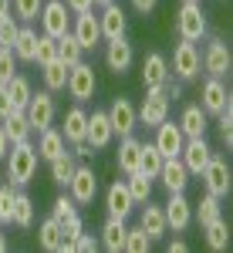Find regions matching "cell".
I'll return each mask as SVG.
<instances>
[{
    "mask_svg": "<svg viewBox=\"0 0 233 253\" xmlns=\"http://www.w3.org/2000/svg\"><path fill=\"white\" fill-rule=\"evenodd\" d=\"M38 172V149L31 142H17L7 152V179L14 186H27Z\"/></svg>",
    "mask_w": 233,
    "mask_h": 253,
    "instance_id": "6da1fadb",
    "label": "cell"
},
{
    "mask_svg": "<svg viewBox=\"0 0 233 253\" xmlns=\"http://www.w3.org/2000/svg\"><path fill=\"white\" fill-rule=\"evenodd\" d=\"M176 31H179V41H189V44H199V41L206 38L203 3H183L179 14H176Z\"/></svg>",
    "mask_w": 233,
    "mask_h": 253,
    "instance_id": "7a4b0ae2",
    "label": "cell"
},
{
    "mask_svg": "<svg viewBox=\"0 0 233 253\" xmlns=\"http://www.w3.org/2000/svg\"><path fill=\"white\" fill-rule=\"evenodd\" d=\"M38 20H41V31H44L47 38H54V41L71 31V10H68L64 0H44Z\"/></svg>",
    "mask_w": 233,
    "mask_h": 253,
    "instance_id": "3957f363",
    "label": "cell"
},
{
    "mask_svg": "<svg viewBox=\"0 0 233 253\" xmlns=\"http://www.w3.org/2000/svg\"><path fill=\"white\" fill-rule=\"evenodd\" d=\"M24 115H27V125L34 128V132H44V128H51L54 125V115H58V105H54V95L44 88V91H34L31 101H27V108H24Z\"/></svg>",
    "mask_w": 233,
    "mask_h": 253,
    "instance_id": "277c9868",
    "label": "cell"
},
{
    "mask_svg": "<svg viewBox=\"0 0 233 253\" xmlns=\"http://www.w3.org/2000/svg\"><path fill=\"white\" fill-rule=\"evenodd\" d=\"M199 68H203L210 78H227L230 68H233V54H230V47H227V41L223 38H210L206 51L199 54Z\"/></svg>",
    "mask_w": 233,
    "mask_h": 253,
    "instance_id": "5b68a950",
    "label": "cell"
},
{
    "mask_svg": "<svg viewBox=\"0 0 233 253\" xmlns=\"http://www.w3.org/2000/svg\"><path fill=\"white\" fill-rule=\"evenodd\" d=\"M199 179H203L206 193L220 196V199H227L230 189H233V175H230V166H227V159H223V156H210V162L203 166Z\"/></svg>",
    "mask_w": 233,
    "mask_h": 253,
    "instance_id": "8992f818",
    "label": "cell"
},
{
    "mask_svg": "<svg viewBox=\"0 0 233 253\" xmlns=\"http://www.w3.org/2000/svg\"><path fill=\"white\" fill-rule=\"evenodd\" d=\"M95 88H98V81H95V71H92V64L78 61V64H71V68H68V84H64V91L75 98L78 105L92 101Z\"/></svg>",
    "mask_w": 233,
    "mask_h": 253,
    "instance_id": "52a82bcc",
    "label": "cell"
},
{
    "mask_svg": "<svg viewBox=\"0 0 233 253\" xmlns=\"http://www.w3.org/2000/svg\"><path fill=\"white\" fill-rule=\"evenodd\" d=\"M136 115H139V125H145V128H155L159 122L169 118V101L162 95V84L145 88V101H142V108H136Z\"/></svg>",
    "mask_w": 233,
    "mask_h": 253,
    "instance_id": "ba28073f",
    "label": "cell"
},
{
    "mask_svg": "<svg viewBox=\"0 0 233 253\" xmlns=\"http://www.w3.org/2000/svg\"><path fill=\"white\" fill-rule=\"evenodd\" d=\"M173 71H176V78L183 81V84L199 78V47H196V44H189V41H179V44H176Z\"/></svg>",
    "mask_w": 233,
    "mask_h": 253,
    "instance_id": "9c48e42d",
    "label": "cell"
},
{
    "mask_svg": "<svg viewBox=\"0 0 233 253\" xmlns=\"http://www.w3.org/2000/svg\"><path fill=\"white\" fill-rule=\"evenodd\" d=\"M64 189H68V196L75 199L78 206H88L98 193V175L92 172L88 166H75V172H71V179H68Z\"/></svg>",
    "mask_w": 233,
    "mask_h": 253,
    "instance_id": "30bf717a",
    "label": "cell"
},
{
    "mask_svg": "<svg viewBox=\"0 0 233 253\" xmlns=\"http://www.w3.org/2000/svg\"><path fill=\"white\" fill-rule=\"evenodd\" d=\"M108 115V122H112V132H115L118 138L122 135H132L139 128V115H136V105L129 101L125 95H118L115 101H112V108L105 112Z\"/></svg>",
    "mask_w": 233,
    "mask_h": 253,
    "instance_id": "8fae6325",
    "label": "cell"
},
{
    "mask_svg": "<svg viewBox=\"0 0 233 253\" xmlns=\"http://www.w3.org/2000/svg\"><path fill=\"white\" fill-rule=\"evenodd\" d=\"M71 34L81 44V51H95L101 44V27H98L95 10H85V14H75L71 17Z\"/></svg>",
    "mask_w": 233,
    "mask_h": 253,
    "instance_id": "7c38bea8",
    "label": "cell"
},
{
    "mask_svg": "<svg viewBox=\"0 0 233 253\" xmlns=\"http://www.w3.org/2000/svg\"><path fill=\"white\" fill-rule=\"evenodd\" d=\"M132 61H136V51H132V44H129L125 34H122V38H112L105 44V68H108L112 75H125V71L132 68Z\"/></svg>",
    "mask_w": 233,
    "mask_h": 253,
    "instance_id": "4fadbf2b",
    "label": "cell"
},
{
    "mask_svg": "<svg viewBox=\"0 0 233 253\" xmlns=\"http://www.w3.org/2000/svg\"><path fill=\"white\" fill-rule=\"evenodd\" d=\"M162 213H166L169 230H173V233H183V230H189V223H193V203L186 199V193H169V203L162 206Z\"/></svg>",
    "mask_w": 233,
    "mask_h": 253,
    "instance_id": "5bb4252c",
    "label": "cell"
},
{
    "mask_svg": "<svg viewBox=\"0 0 233 253\" xmlns=\"http://www.w3.org/2000/svg\"><path fill=\"white\" fill-rule=\"evenodd\" d=\"M105 210H108V216H115V219H129V216H132L136 199L129 193L125 179H115V182L108 186V193H105Z\"/></svg>",
    "mask_w": 233,
    "mask_h": 253,
    "instance_id": "9a60e30c",
    "label": "cell"
},
{
    "mask_svg": "<svg viewBox=\"0 0 233 253\" xmlns=\"http://www.w3.org/2000/svg\"><path fill=\"white\" fill-rule=\"evenodd\" d=\"M183 142H186V135L179 132V125L176 122H159L155 125V138H152V145L162 152V159H173V156H179L183 152Z\"/></svg>",
    "mask_w": 233,
    "mask_h": 253,
    "instance_id": "2e32d148",
    "label": "cell"
},
{
    "mask_svg": "<svg viewBox=\"0 0 233 253\" xmlns=\"http://www.w3.org/2000/svg\"><path fill=\"white\" fill-rule=\"evenodd\" d=\"M210 156H213V149H210V142L203 135L186 138V142H183V152H179V159H183V166L189 169V175L203 172V166L210 162Z\"/></svg>",
    "mask_w": 233,
    "mask_h": 253,
    "instance_id": "e0dca14e",
    "label": "cell"
},
{
    "mask_svg": "<svg viewBox=\"0 0 233 253\" xmlns=\"http://www.w3.org/2000/svg\"><path fill=\"white\" fill-rule=\"evenodd\" d=\"M155 179H162L166 193H186V186H189V169L183 166V159H179V156L162 159V169H159Z\"/></svg>",
    "mask_w": 233,
    "mask_h": 253,
    "instance_id": "ac0fdd59",
    "label": "cell"
},
{
    "mask_svg": "<svg viewBox=\"0 0 233 253\" xmlns=\"http://www.w3.org/2000/svg\"><path fill=\"white\" fill-rule=\"evenodd\" d=\"M203 101H199V108L206 112V115H220L227 105H230V91H227V81L223 78H206L203 84Z\"/></svg>",
    "mask_w": 233,
    "mask_h": 253,
    "instance_id": "d6986e66",
    "label": "cell"
},
{
    "mask_svg": "<svg viewBox=\"0 0 233 253\" xmlns=\"http://www.w3.org/2000/svg\"><path fill=\"white\" fill-rule=\"evenodd\" d=\"M98 27H101V41H112V38H122L125 27H129V17L118 3H105L101 14H98Z\"/></svg>",
    "mask_w": 233,
    "mask_h": 253,
    "instance_id": "ffe728a7",
    "label": "cell"
},
{
    "mask_svg": "<svg viewBox=\"0 0 233 253\" xmlns=\"http://www.w3.org/2000/svg\"><path fill=\"white\" fill-rule=\"evenodd\" d=\"M85 138L92 142V149H108L112 145V138H115V132H112V122H108V115L105 112H92L88 115V128H85Z\"/></svg>",
    "mask_w": 233,
    "mask_h": 253,
    "instance_id": "44dd1931",
    "label": "cell"
},
{
    "mask_svg": "<svg viewBox=\"0 0 233 253\" xmlns=\"http://www.w3.org/2000/svg\"><path fill=\"white\" fill-rule=\"evenodd\" d=\"M139 226L149 233V240H162V236L169 233V223H166L162 206H155L149 199H145V206H142V213H139Z\"/></svg>",
    "mask_w": 233,
    "mask_h": 253,
    "instance_id": "7402d4cb",
    "label": "cell"
},
{
    "mask_svg": "<svg viewBox=\"0 0 233 253\" xmlns=\"http://www.w3.org/2000/svg\"><path fill=\"white\" fill-rule=\"evenodd\" d=\"M169 75H173V71H169V61L162 58L159 51L145 54V61H142V88H159Z\"/></svg>",
    "mask_w": 233,
    "mask_h": 253,
    "instance_id": "603a6c76",
    "label": "cell"
},
{
    "mask_svg": "<svg viewBox=\"0 0 233 253\" xmlns=\"http://www.w3.org/2000/svg\"><path fill=\"white\" fill-rule=\"evenodd\" d=\"M206 118H210V115H206L199 105H186L176 125H179V132H183L186 138H196V135H206V128H210V122H206Z\"/></svg>",
    "mask_w": 233,
    "mask_h": 253,
    "instance_id": "cb8c5ba5",
    "label": "cell"
},
{
    "mask_svg": "<svg viewBox=\"0 0 233 253\" xmlns=\"http://www.w3.org/2000/svg\"><path fill=\"white\" fill-rule=\"evenodd\" d=\"M38 243H41V250H47V253H64V226L54 216H47L38 226Z\"/></svg>",
    "mask_w": 233,
    "mask_h": 253,
    "instance_id": "d4e9b609",
    "label": "cell"
},
{
    "mask_svg": "<svg viewBox=\"0 0 233 253\" xmlns=\"http://www.w3.org/2000/svg\"><path fill=\"white\" fill-rule=\"evenodd\" d=\"M85 128H88V112H85L81 105L68 108V112H64V125H61V135H64V142H68V145L81 142V138H85Z\"/></svg>",
    "mask_w": 233,
    "mask_h": 253,
    "instance_id": "484cf974",
    "label": "cell"
},
{
    "mask_svg": "<svg viewBox=\"0 0 233 253\" xmlns=\"http://www.w3.org/2000/svg\"><path fill=\"white\" fill-rule=\"evenodd\" d=\"M38 159H44V162H51V159H58L61 152H68V142H64V135H61V128H44L41 132V138H38Z\"/></svg>",
    "mask_w": 233,
    "mask_h": 253,
    "instance_id": "4316f807",
    "label": "cell"
},
{
    "mask_svg": "<svg viewBox=\"0 0 233 253\" xmlns=\"http://www.w3.org/2000/svg\"><path fill=\"white\" fill-rule=\"evenodd\" d=\"M0 128H3V135H7L10 145H17V142H31V135H34V128L27 125V115H24V112H10V115L0 122Z\"/></svg>",
    "mask_w": 233,
    "mask_h": 253,
    "instance_id": "83f0119b",
    "label": "cell"
},
{
    "mask_svg": "<svg viewBox=\"0 0 233 253\" xmlns=\"http://www.w3.org/2000/svg\"><path fill=\"white\" fill-rule=\"evenodd\" d=\"M125 230H129V226H125V219L108 216V219H105V226H101V240H98V243H101L108 253H118L122 247H125Z\"/></svg>",
    "mask_w": 233,
    "mask_h": 253,
    "instance_id": "f1b7e54d",
    "label": "cell"
},
{
    "mask_svg": "<svg viewBox=\"0 0 233 253\" xmlns=\"http://www.w3.org/2000/svg\"><path fill=\"white\" fill-rule=\"evenodd\" d=\"M139 145H142V142L136 138V132H132V135H122V142H118V169L125 175L139 169Z\"/></svg>",
    "mask_w": 233,
    "mask_h": 253,
    "instance_id": "f546056e",
    "label": "cell"
},
{
    "mask_svg": "<svg viewBox=\"0 0 233 253\" xmlns=\"http://www.w3.org/2000/svg\"><path fill=\"white\" fill-rule=\"evenodd\" d=\"M203 230H206V247H210L213 253H223L227 247H230V226H227L223 216H216L213 223H206Z\"/></svg>",
    "mask_w": 233,
    "mask_h": 253,
    "instance_id": "4dcf8cb0",
    "label": "cell"
},
{
    "mask_svg": "<svg viewBox=\"0 0 233 253\" xmlns=\"http://www.w3.org/2000/svg\"><path fill=\"white\" fill-rule=\"evenodd\" d=\"M34 47H38V31H34V27H20L17 38H14V44H10L14 58L31 64V61H34Z\"/></svg>",
    "mask_w": 233,
    "mask_h": 253,
    "instance_id": "1f68e13d",
    "label": "cell"
},
{
    "mask_svg": "<svg viewBox=\"0 0 233 253\" xmlns=\"http://www.w3.org/2000/svg\"><path fill=\"white\" fill-rule=\"evenodd\" d=\"M17 230H31L34 226V199L27 193H14V219H10Z\"/></svg>",
    "mask_w": 233,
    "mask_h": 253,
    "instance_id": "d6a6232c",
    "label": "cell"
},
{
    "mask_svg": "<svg viewBox=\"0 0 233 253\" xmlns=\"http://www.w3.org/2000/svg\"><path fill=\"white\" fill-rule=\"evenodd\" d=\"M41 75H44V88H47L51 95H58V91H64V84H68V64L54 58L51 64L41 68Z\"/></svg>",
    "mask_w": 233,
    "mask_h": 253,
    "instance_id": "836d02e7",
    "label": "cell"
},
{
    "mask_svg": "<svg viewBox=\"0 0 233 253\" xmlns=\"http://www.w3.org/2000/svg\"><path fill=\"white\" fill-rule=\"evenodd\" d=\"M159 169H162V152L155 149L152 142H142V145H139V172H145L149 179H155Z\"/></svg>",
    "mask_w": 233,
    "mask_h": 253,
    "instance_id": "e575fe53",
    "label": "cell"
},
{
    "mask_svg": "<svg viewBox=\"0 0 233 253\" xmlns=\"http://www.w3.org/2000/svg\"><path fill=\"white\" fill-rule=\"evenodd\" d=\"M3 88H7V95H10V101H14V108H17V112H24V108H27V101H31V95H34L31 81L24 78V75H14Z\"/></svg>",
    "mask_w": 233,
    "mask_h": 253,
    "instance_id": "d590c367",
    "label": "cell"
},
{
    "mask_svg": "<svg viewBox=\"0 0 233 253\" xmlns=\"http://www.w3.org/2000/svg\"><path fill=\"white\" fill-rule=\"evenodd\" d=\"M216 216H223V206H220V196L206 193L199 203L193 206V219L199 223V226H206V223H213Z\"/></svg>",
    "mask_w": 233,
    "mask_h": 253,
    "instance_id": "8d00e7d4",
    "label": "cell"
},
{
    "mask_svg": "<svg viewBox=\"0 0 233 253\" xmlns=\"http://www.w3.org/2000/svg\"><path fill=\"white\" fill-rule=\"evenodd\" d=\"M125 186H129V193H132V199H136V206H142L145 199H152V179L145 172H129L125 175Z\"/></svg>",
    "mask_w": 233,
    "mask_h": 253,
    "instance_id": "74e56055",
    "label": "cell"
},
{
    "mask_svg": "<svg viewBox=\"0 0 233 253\" xmlns=\"http://www.w3.org/2000/svg\"><path fill=\"white\" fill-rule=\"evenodd\" d=\"M75 156L71 152H61L58 159H51L47 162V169H51V182H58V186H68V179H71V172H75Z\"/></svg>",
    "mask_w": 233,
    "mask_h": 253,
    "instance_id": "f35d334b",
    "label": "cell"
},
{
    "mask_svg": "<svg viewBox=\"0 0 233 253\" xmlns=\"http://www.w3.org/2000/svg\"><path fill=\"white\" fill-rule=\"evenodd\" d=\"M81 54H85V51H81V44L75 41V34H71V31L58 38V61H64V64L71 68V64H78V61H81Z\"/></svg>",
    "mask_w": 233,
    "mask_h": 253,
    "instance_id": "ab89813d",
    "label": "cell"
},
{
    "mask_svg": "<svg viewBox=\"0 0 233 253\" xmlns=\"http://www.w3.org/2000/svg\"><path fill=\"white\" fill-rule=\"evenodd\" d=\"M54 58H58V41L47 38V34H38V47H34V61L31 64L44 68V64H51Z\"/></svg>",
    "mask_w": 233,
    "mask_h": 253,
    "instance_id": "60d3db41",
    "label": "cell"
},
{
    "mask_svg": "<svg viewBox=\"0 0 233 253\" xmlns=\"http://www.w3.org/2000/svg\"><path fill=\"white\" fill-rule=\"evenodd\" d=\"M152 247V240H149V233L142 230V226H129L125 230V247L122 250H129V253H145Z\"/></svg>",
    "mask_w": 233,
    "mask_h": 253,
    "instance_id": "b9f144b4",
    "label": "cell"
},
{
    "mask_svg": "<svg viewBox=\"0 0 233 253\" xmlns=\"http://www.w3.org/2000/svg\"><path fill=\"white\" fill-rule=\"evenodd\" d=\"M14 193H17L14 182L0 186V226H10V219H14Z\"/></svg>",
    "mask_w": 233,
    "mask_h": 253,
    "instance_id": "7bdbcfd3",
    "label": "cell"
},
{
    "mask_svg": "<svg viewBox=\"0 0 233 253\" xmlns=\"http://www.w3.org/2000/svg\"><path fill=\"white\" fill-rule=\"evenodd\" d=\"M216 128H220V142L230 149V145H233V101L216 115Z\"/></svg>",
    "mask_w": 233,
    "mask_h": 253,
    "instance_id": "ee69618b",
    "label": "cell"
},
{
    "mask_svg": "<svg viewBox=\"0 0 233 253\" xmlns=\"http://www.w3.org/2000/svg\"><path fill=\"white\" fill-rule=\"evenodd\" d=\"M10 3H14V17L24 20V24H31V20H38L44 0H10Z\"/></svg>",
    "mask_w": 233,
    "mask_h": 253,
    "instance_id": "f6af8a7d",
    "label": "cell"
},
{
    "mask_svg": "<svg viewBox=\"0 0 233 253\" xmlns=\"http://www.w3.org/2000/svg\"><path fill=\"white\" fill-rule=\"evenodd\" d=\"M14 75H17V58H14V51H10V47H0V84H7Z\"/></svg>",
    "mask_w": 233,
    "mask_h": 253,
    "instance_id": "bcb514c9",
    "label": "cell"
},
{
    "mask_svg": "<svg viewBox=\"0 0 233 253\" xmlns=\"http://www.w3.org/2000/svg\"><path fill=\"white\" fill-rule=\"evenodd\" d=\"M75 213H78V203L71 199V196H58V199H54V206H51V216H54L58 223H64L68 216H75Z\"/></svg>",
    "mask_w": 233,
    "mask_h": 253,
    "instance_id": "7dc6e473",
    "label": "cell"
},
{
    "mask_svg": "<svg viewBox=\"0 0 233 253\" xmlns=\"http://www.w3.org/2000/svg\"><path fill=\"white\" fill-rule=\"evenodd\" d=\"M17 31H20V24H17V17H0V47H10L14 44V38H17Z\"/></svg>",
    "mask_w": 233,
    "mask_h": 253,
    "instance_id": "c3c4849f",
    "label": "cell"
},
{
    "mask_svg": "<svg viewBox=\"0 0 233 253\" xmlns=\"http://www.w3.org/2000/svg\"><path fill=\"white\" fill-rule=\"evenodd\" d=\"M98 247H101V243H98V240H95L92 233H81V236L75 240V243H71V253H95Z\"/></svg>",
    "mask_w": 233,
    "mask_h": 253,
    "instance_id": "681fc988",
    "label": "cell"
},
{
    "mask_svg": "<svg viewBox=\"0 0 233 253\" xmlns=\"http://www.w3.org/2000/svg\"><path fill=\"white\" fill-rule=\"evenodd\" d=\"M162 95H166V101H179L183 98V81H173V75L162 81Z\"/></svg>",
    "mask_w": 233,
    "mask_h": 253,
    "instance_id": "f907efd6",
    "label": "cell"
},
{
    "mask_svg": "<svg viewBox=\"0 0 233 253\" xmlns=\"http://www.w3.org/2000/svg\"><path fill=\"white\" fill-rule=\"evenodd\" d=\"M71 156H75V159H88V156H95V149H92V142H88V138H81V142L71 145Z\"/></svg>",
    "mask_w": 233,
    "mask_h": 253,
    "instance_id": "816d5d0a",
    "label": "cell"
},
{
    "mask_svg": "<svg viewBox=\"0 0 233 253\" xmlns=\"http://www.w3.org/2000/svg\"><path fill=\"white\" fill-rule=\"evenodd\" d=\"M10 112H17V108H14V101H10V95H7V88L0 84V122H3V118L10 115Z\"/></svg>",
    "mask_w": 233,
    "mask_h": 253,
    "instance_id": "f5cc1de1",
    "label": "cell"
},
{
    "mask_svg": "<svg viewBox=\"0 0 233 253\" xmlns=\"http://www.w3.org/2000/svg\"><path fill=\"white\" fill-rule=\"evenodd\" d=\"M71 14H85V10H95V0H64Z\"/></svg>",
    "mask_w": 233,
    "mask_h": 253,
    "instance_id": "db71d44e",
    "label": "cell"
},
{
    "mask_svg": "<svg viewBox=\"0 0 233 253\" xmlns=\"http://www.w3.org/2000/svg\"><path fill=\"white\" fill-rule=\"evenodd\" d=\"M155 3H159V0H132V7H136L139 14H152Z\"/></svg>",
    "mask_w": 233,
    "mask_h": 253,
    "instance_id": "11a10c76",
    "label": "cell"
},
{
    "mask_svg": "<svg viewBox=\"0 0 233 253\" xmlns=\"http://www.w3.org/2000/svg\"><path fill=\"white\" fill-rule=\"evenodd\" d=\"M166 250H169V253H186L189 247H186V240H173V243H169Z\"/></svg>",
    "mask_w": 233,
    "mask_h": 253,
    "instance_id": "9f6ffc18",
    "label": "cell"
},
{
    "mask_svg": "<svg viewBox=\"0 0 233 253\" xmlns=\"http://www.w3.org/2000/svg\"><path fill=\"white\" fill-rule=\"evenodd\" d=\"M7 152H10V142H7V135H3V128H0V162L7 159Z\"/></svg>",
    "mask_w": 233,
    "mask_h": 253,
    "instance_id": "6f0895ef",
    "label": "cell"
},
{
    "mask_svg": "<svg viewBox=\"0 0 233 253\" xmlns=\"http://www.w3.org/2000/svg\"><path fill=\"white\" fill-rule=\"evenodd\" d=\"M10 14V0H0V17H7Z\"/></svg>",
    "mask_w": 233,
    "mask_h": 253,
    "instance_id": "680465c9",
    "label": "cell"
},
{
    "mask_svg": "<svg viewBox=\"0 0 233 253\" xmlns=\"http://www.w3.org/2000/svg\"><path fill=\"white\" fill-rule=\"evenodd\" d=\"M0 253H7V236H3V230H0Z\"/></svg>",
    "mask_w": 233,
    "mask_h": 253,
    "instance_id": "91938a15",
    "label": "cell"
},
{
    "mask_svg": "<svg viewBox=\"0 0 233 253\" xmlns=\"http://www.w3.org/2000/svg\"><path fill=\"white\" fill-rule=\"evenodd\" d=\"M95 3H98V7H105V3H115V0H95Z\"/></svg>",
    "mask_w": 233,
    "mask_h": 253,
    "instance_id": "94428289",
    "label": "cell"
},
{
    "mask_svg": "<svg viewBox=\"0 0 233 253\" xmlns=\"http://www.w3.org/2000/svg\"><path fill=\"white\" fill-rule=\"evenodd\" d=\"M183 3H203V0H183Z\"/></svg>",
    "mask_w": 233,
    "mask_h": 253,
    "instance_id": "6125c7cd",
    "label": "cell"
}]
</instances>
